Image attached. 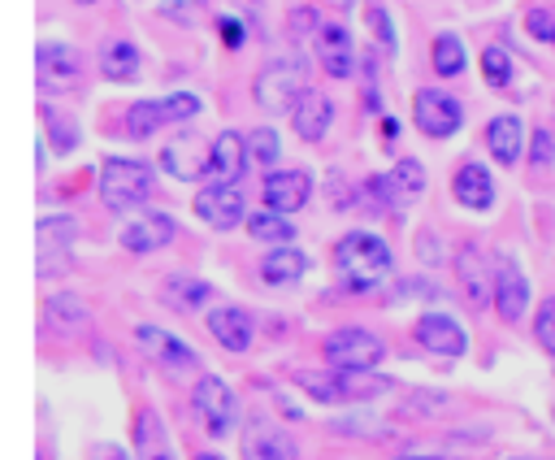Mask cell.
Here are the masks:
<instances>
[{"mask_svg":"<svg viewBox=\"0 0 555 460\" xmlns=\"http://www.w3.org/2000/svg\"><path fill=\"white\" fill-rule=\"evenodd\" d=\"M412 338L434 352V356H447V360H460L468 352V334L464 325L451 317V312H421L416 325H412Z\"/></svg>","mask_w":555,"mask_h":460,"instance_id":"cell-14","label":"cell"},{"mask_svg":"<svg viewBox=\"0 0 555 460\" xmlns=\"http://www.w3.org/2000/svg\"><path fill=\"white\" fill-rule=\"evenodd\" d=\"M421 195H425V169L412 156H399L386 174H369L360 182V191H356L360 204H369V208H399V213L412 208Z\"/></svg>","mask_w":555,"mask_h":460,"instance_id":"cell-4","label":"cell"},{"mask_svg":"<svg viewBox=\"0 0 555 460\" xmlns=\"http://www.w3.org/2000/svg\"><path fill=\"white\" fill-rule=\"evenodd\" d=\"M395 269V252L382 234L373 230H347L338 243H334V278L343 291L351 295H364V291H377Z\"/></svg>","mask_w":555,"mask_h":460,"instance_id":"cell-1","label":"cell"},{"mask_svg":"<svg viewBox=\"0 0 555 460\" xmlns=\"http://www.w3.org/2000/svg\"><path fill=\"white\" fill-rule=\"evenodd\" d=\"M156 187V169L147 161H134V156H108L100 165V200L108 213H134L147 204Z\"/></svg>","mask_w":555,"mask_h":460,"instance_id":"cell-3","label":"cell"},{"mask_svg":"<svg viewBox=\"0 0 555 460\" xmlns=\"http://www.w3.org/2000/svg\"><path fill=\"white\" fill-rule=\"evenodd\" d=\"M317 56L330 78H351L356 74V43L343 22H317Z\"/></svg>","mask_w":555,"mask_h":460,"instance_id":"cell-18","label":"cell"},{"mask_svg":"<svg viewBox=\"0 0 555 460\" xmlns=\"http://www.w3.org/2000/svg\"><path fill=\"white\" fill-rule=\"evenodd\" d=\"M295 386L317 399V404H330V408H343V404H369L386 391H395L390 378L373 373V369H299L295 373Z\"/></svg>","mask_w":555,"mask_h":460,"instance_id":"cell-2","label":"cell"},{"mask_svg":"<svg viewBox=\"0 0 555 460\" xmlns=\"http://www.w3.org/2000/svg\"><path fill=\"white\" fill-rule=\"evenodd\" d=\"M199 108H204V100L195 91H173V95H160V100H134L126 108V135L130 139H152L160 126L199 117Z\"/></svg>","mask_w":555,"mask_h":460,"instance_id":"cell-6","label":"cell"},{"mask_svg":"<svg viewBox=\"0 0 555 460\" xmlns=\"http://www.w3.org/2000/svg\"><path fill=\"white\" fill-rule=\"evenodd\" d=\"M555 161V139H551V130H533V139H529V165L533 169H546Z\"/></svg>","mask_w":555,"mask_h":460,"instance_id":"cell-40","label":"cell"},{"mask_svg":"<svg viewBox=\"0 0 555 460\" xmlns=\"http://www.w3.org/2000/svg\"><path fill=\"white\" fill-rule=\"evenodd\" d=\"M291 126H295V135L299 139H308V143H317V139H325V130L334 126V104H330V95L325 91H317V87H308L295 104H291Z\"/></svg>","mask_w":555,"mask_h":460,"instance_id":"cell-19","label":"cell"},{"mask_svg":"<svg viewBox=\"0 0 555 460\" xmlns=\"http://www.w3.org/2000/svg\"><path fill=\"white\" fill-rule=\"evenodd\" d=\"M204 325H208V334H212L225 352H247L251 338H256V321H251V312L238 308V304H221V308H212Z\"/></svg>","mask_w":555,"mask_h":460,"instance_id":"cell-21","label":"cell"},{"mask_svg":"<svg viewBox=\"0 0 555 460\" xmlns=\"http://www.w3.org/2000/svg\"><path fill=\"white\" fill-rule=\"evenodd\" d=\"M256 104L264 113H291V104L308 91V65L304 56H273L260 74H256Z\"/></svg>","mask_w":555,"mask_h":460,"instance_id":"cell-5","label":"cell"},{"mask_svg":"<svg viewBox=\"0 0 555 460\" xmlns=\"http://www.w3.org/2000/svg\"><path fill=\"white\" fill-rule=\"evenodd\" d=\"M134 460H178V451L152 408L134 412Z\"/></svg>","mask_w":555,"mask_h":460,"instance_id":"cell-25","label":"cell"},{"mask_svg":"<svg viewBox=\"0 0 555 460\" xmlns=\"http://www.w3.org/2000/svg\"><path fill=\"white\" fill-rule=\"evenodd\" d=\"M308 273V256L299 252V247H273L264 260H260V282H269V286H295L299 278Z\"/></svg>","mask_w":555,"mask_h":460,"instance_id":"cell-27","label":"cell"},{"mask_svg":"<svg viewBox=\"0 0 555 460\" xmlns=\"http://www.w3.org/2000/svg\"><path fill=\"white\" fill-rule=\"evenodd\" d=\"M395 460H442V456H395Z\"/></svg>","mask_w":555,"mask_h":460,"instance_id":"cell-43","label":"cell"},{"mask_svg":"<svg viewBox=\"0 0 555 460\" xmlns=\"http://www.w3.org/2000/svg\"><path fill=\"white\" fill-rule=\"evenodd\" d=\"M308 195H312V178L304 169H273L264 178V208H273V213L291 217L308 204Z\"/></svg>","mask_w":555,"mask_h":460,"instance_id":"cell-20","label":"cell"},{"mask_svg":"<svg viewBox=\"0 0 555 460\" xmlns=\"http://www.w3.org/2000/svg\"><path fill=\"white\" fill-rule=\"evenodd\" d=\"M481 78H486L490 87L512 82V56H507V48H503V43H490V48L481 52Z\"/></svg>","mask_w":555,"mask_h":460,"instance_id":"cell-36","label":"cell"},{"mask_svg":"<svg viewBox=\"0 0 555 460\" xmlns=\"http://www.w3.org/2000/svg\"><path fill=\"white\" fill-rule=\"evenodd\" d=\"M95 65L108 82H134L139 78V48L130 39H104Z\"/></svg>","mask_w":555,"mask_h":460,"instance_id":"cell-26","label":"cell"},{"mask_svg":"<svg viewBox=\"0 0 555 460\" xmlns=\"http://www.w3.org/2000/svg\"><path fill=\"white\" fill-rule=\"evenodd\" d=\"M525 30H529L538 43H551V48H555V13H551V9H529V13H525Z\"/></svg>","mask_w":555,"mask_h":460,"instance_id":"cell-38","label":"cell"},{"mask_svg":"<svg viewBox=\"0 0 555 460\" xmlns=\"http://www.w3.org/2000/svg\"><path fill=\"white\" fill-rule=\"evenodd\" d=\"M243 169H247V139L238 130H221L212 139V152H208V178L234 187L243 178Z\"/></svg>","mask_w":555,"mask_h":460,"instance_id":"cell-23","label":"cell"},{"mask_svg":"<svg viewBox=\"0 0 555 460\" xmlns=\"http://www.w3.org/2000/svg\"><path fill=\"white\" fill-rule=\"evenodd\" d=\"M243 460H299V447L282 425L256 417L243 430Z\"/></svg>","mask_w":555,"mask_h":460,"instance_id":"cell-17","label":"cell"},{"mask_svg":"<svg viewBox=\"0 0 555 460\" xmlns=\"http://www.w3.org/2000/svg\"><path fill=\"white\" fill-rule=\"evenodd\" d=\"M247 234L256 243H273V247H286L295 239V221H286V213H273V208H256L247 217Z\"/></svg>","mask_w":555,"mask_h":460,"instance_id":"cell-32","label":"cell"},{"mask_svg":"<svg viewBox=\"0 0 555 460\" xmlns=\"http://www.w3.org/2000/svg\"><path fill=\"white\" fill-rule=\"evenodd\" d=\"M464 43H460V35H451V30H442L438 39H434V74L438 78H455L460 69H464Z\"/></svg>","mask_w":555,"mask_h":460,"instance_id":"cell-34","label":"cell"},{"mask_svg":"<svg viewBox=\"0 0 555 460\" xmlns=\"http://www.w3.org/2000/svg\"><path fill=\"white\" fill-rule=\"evenodd\" d=\"M35 78H39V91H52V95L74 91L82 82V52L74 43L43 39L35 52Z\"/></svg>","mask_w":555,"mask_h":460,"instance_id":"cell-9","label":"cell"},{"mask_svg":"<svg viewBox=\"0 0 555 460\" xmlns=\"http://www.w3.org/2000/svg\"><path fill=\"white\" fill-rule=\"evenodd\" d=\"M195 460H221V456H212V451H199V456H195Z\"/></svg>","mask_w":555,"mask_h":460,"instance_id":"cell-44","label":"cell"},{"mask_svg":"<svg viewBox=\"0 0 555 460\" xmlns=\"http://www.w3.org/2000/svg\"><path fill=\"white\" fill-rule=\"evenodd\" d=\"M169 239H173V217H169V213H156V208L134 213V217L121 221V230H117V243H121L126 252H134V256H147V252L165 247Z\"/></svg>","mask_w":555,"mask_h":460,"instance_id":"cell-16","label":"cell"},{"mask_svg":"<svg viewBox=\"0 0 555 460\" xmlns=\"http://www.w3.org/2000/svg\"><path fill=\"white\" fill-rule=\"evenodd\" d=\"M321 356L330 369H377L386 360V343L364 325H338L334 334H325Z\"/></svg>","mask_w":555,"mask_h":460,"instance_id":"cell-8","label":"cell"},{"mask_svg":"<svg viewBox=\"0 0 555 460\" xmlns=\"http://www.w3.org/2000/svg\"><path fill=\"white\" fill-rule=\"evenodd\" d=\"M160 169H165L169 178H178V182H195V178L208 174V156H199L195 143L173 139V143L160 148Z\"/></svg>","mask_w":555,"mask_h":460,"instance_id":"cell-29","label":"cell"},{"mask_svg":"<svg viewBox=\"0 0 555 460\" xmlns=\"http://www.w3.org/2000/svg\"><path fill=\"white\" fill-rule=\"evenodd\" d=\"M43 317H48V325H56L61 334H74V330H82V325L91 321L87 299L74 295V291H56V295L43 304Z\"/></svg>","mask_w":555,"mask_h":460,"instance_id":"cell-30","label":"cell"},{"mask_svg":"<svg viewBox=\"0 0 555 460\" xmlns=\"http://www.w3.org/2000/svg\"><path fill=\"white\" fill-rule=\"evenodd\" d=\"M91 460H126V451H121V447H113V443H100V447L91 451Z\"/></svg>","mask_w":555,"mask_h":460,"instance_id":"cell-42","label":"cell"},{"mask_svg":"<svg viewBox=\"0 0 555 460\" xmlns=\"http://www.w3.org/2000/svg\"><path fill=\"white\" fill-rule=\"evenodd\" d=\"M195 217L212 230H234L238 221H247V208H243V191L238 187H225V182H208L195 191Z\"/></svg>","mask_w":555,"mask_h":460,"instance_id":"cell-15","label":"cell"},{"mask_svg":"<svg viewBox=\"0 0 555 460\" xmlns=\"http://www.w3.org/2000/svg\"><path fill=\"white\" fill-rule=\"evenodd\" d=\"M74 217L69 213H43L39 226H35V239H39V278H52V273H65L69 269V243H74Z\"/></svg>","mask_w":555,"mask_h":460,"instance_id":"cell-12","label":"cell"},{"mask_svg":"<svg viewBox=\"0 0 555 460\" xmlns=\"http://www.w3.org/2000/svg\"><path fill=\"white\" fill-rule=\"evenodd\" d=\"M217 35L225 39V48H243V22L234 13H221L217 17Z\"/></svg>","mask_w":555,"mask_h":460,"instance_id":"cell-41","label":"cell"},{"mask_svg":"<svg viewBox=\"0 0 555 460\" xmlns=\"http://www.w3.org/2000/svg\"><path fill=\"white\" fill-rule=\"evenodd\" d=\"M516 460H525V456H516Z\"/></svg>","mask_w":555,"mask_h":460,"instance_id":"cell-45","label":"cell"},{"mask_svg":"<svg viewBox=\"0 0 555 460\" xmlns=\"http://www.w3.org/2000/svg\"><path fill=\"white\" fill-rule=\"evenodd\" d=\"M451 195H455L460 208L486 213V208L494 204V178H490V169H486L481 161H464V165L455 169V178H451Z\"/></svg>","mask_w":555,"mask_h":460,"instance_id":"cell-22","label":"cell"},{"mask_svg":"<svg viewBox=\"0 0 555 460\" xmlns=\"http://www.w3.org/2000/svg\"><path fill=\"white\" fill-rule=\"evenodd\" d=\"M529 299H533V286H529L525 269L516 265V256L499 252V256H494V273H490V304H494V312H499L507 325H516V321L525 317Z\"/></svg>","mask_w":555,"mask_h":460,"instance_id":"cell-10","label":"cell"},{"mask_svg":"<svg viewBox=\"0 0 555 460\" xmlns=\"http://www.w3.org/2000/svg\"><path fill=\"white\" fill-rule=\"evenodd\" d=\"M134 343L143 347V356H152L160 369H169V373H191L195 365H199V356H195V347H186L178 334H169V330H160V325H152V321H139L134 325Z\"/></svg>","mask_w":555,"mask_h":460,"instance_id":"cell-13","label":"cell"},{"mask_svg":"<svg viewBox=\"0 0 555 460\" xmlns=\"http://www.w3.org/2000/svg\"><path fill=\"white\" fill-rule=\"evenodd\" d=\"M533 330H538V343L555 356V295H546V299L538 304V325H533Z\"/></svg>","mask_w":555,"mask_h":460,"instance_id":"cell-39","label":"cell"},{"mask_svg":"<svg viewBox=\"0 0 555 460\" xmlns=\"http://www.w3.org/2000/svg\"><path fill=\"white\" fill-rule=\"evenodd\" d=\"M364 22L373 26V35L382 39V48H386V52L399 43V39H395V26H390V13H386L377 0H364Z\"/></svg>","mask_w":555,"mask_h":460,"instance_id":"cell-37","label":"cell"},{"mask_svg":"<svg viewBox=\"0 0 555 460\" xmlns=\"http://www.w3.org/2000/svg\"><path fill=\"white\" fill-rule=\"evenodd\" d=\"M208 282L204 278H186V273H169L165 278V291H160V299L169 304V308H178V312H195L204 299H208Z\"/></svg>","mask_w":555,"mask_h":460,"instance_id":"cell-31","label":"cell"},{"mask_svg":"<svg viewBox=\"0 0 555 460\" xmlns=\"http://www.w3.org/2000/svg\"><path fill=\"white\" fill-rule=\"evenodd\" d=\"M191 412L199 417V425H204L208 438H225L238 425V395L230 391L225 378L199 373V382L191 386Z\"/></svg>","mask_w":555,"mask_h":460,"instance_id":"cell-7","label":"cell"},{"mask_svg":"<svg viewBox=\"0 0 555 460\" xmlns=\"http://www.w3.org/2000/svg\"><path fill=\"white\" fill-rule=\"evenodd\" d=\"M486 148L499 165H516L520 161V148H525V126L516 113H494L490 126H486Z\"/></svg>","mask_w":555,"mask_h":460,"instance_id":"cell-24","label":"cell"},{"mask_svg":"<svg viewBox=\"0 0 555 460\" xmlns=\"http://www.w3.org/2000/svg\"><path fill=\"white\" fill-rule=\"evenodd\" d=\"M455 273H460V286H464V299L473 308L490 304V273H486V256L477 247H460L455 256Z\"/></svg>","mask_w":555,"mask_h":460,"instance_id":"cell-28","label":"cell"},{"mask_svg":"<svg viewBox=\"0 0 555 460\" xmlns=\"http://www.w3.org/2000/svg\"><path fill=\"white\" fill-rule=\"evenodd\" d=\"M39 117H43V135L52 139L56 152H74V148H78V126H74L69 113H61V108H52V104H39Z\"/></svg>","mask_w":555,"mask_h":460,"instance_id":"cell-33","label":"cell"},{"mask_svg":"<svg viewBox=\"0 0 555 460\" xmlns=\"http://www.w3.org/2000/svg\"><path fill=\"white\" fill-rule=\"evenodd\" d=\"M243 139H247V161L251 165H273L282 156V143H278V130L273 126H256Z\"/></svg>","mask_w":555,"mask_h":460,"instance_id":"cell-35","label":"cell"},{"mask_svg":"<svg viewBox=\"0 0 555 460\" xmlns=\"http://www.w3.org/2000/svg\"><path fill=\"white\" fill-rule=\"evenodd\" d=\"M412 117H416V130L429 135V139H451L460 126H464V104L442 91V87H421L412 95Z\"/></svg>","mask_w":555,"mask_h":460,"instance_id":"cell-11","label":"cell"}]
</instances>
